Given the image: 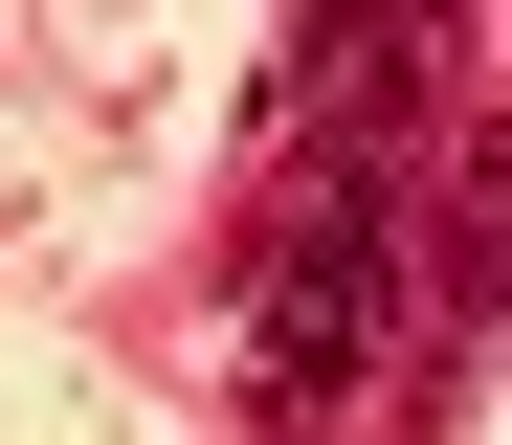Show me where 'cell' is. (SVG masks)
<instances>
[{
  "label": "cell",
  "instance_id": "1",
  "mask_svg": "<svg viewBox=\"0 0 512 445\" xmlns=\"http://www.w3.org/2000/svg\"><path fill=\"white\" fill-rule=\"evenodd\" d=\"M379 334H401V156H312L290 178V245H268V401H357L379 379Z\"/></svg>",
  "mask_w": 512,
  "mask_h": 445
}]
</instances>
